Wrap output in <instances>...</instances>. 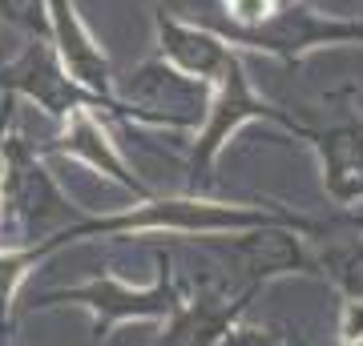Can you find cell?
I'll list each match as a JSON object with an SVG mask.
<instances>
[{"mask_svg": "<svg viewBox=\"0 0 363 346\" xmlns=\"http://www.w3.org/2000/svg\"><path fill=\"white\" fill-rule=\"evenodd\" d=\"M267 8V0H238V13L242 16H259Z\"/></svg>", "mask_w": 363, "mask_h": 346, "instance_id": "1", "label": "cell"}]
</instances>
